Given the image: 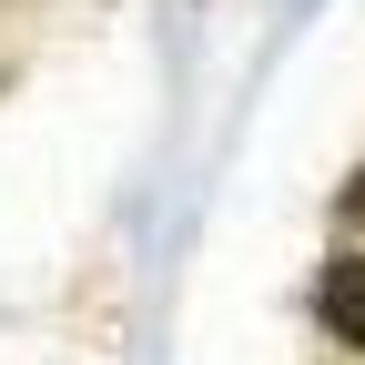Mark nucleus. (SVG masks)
Masks as SVG:
<instances>
[{
    "label": "nucleus",
    "instance_id": "1",
    "mask_svg": "<svg viewBox=\"0 0 365 365\" xmlns=\"http://www.w3.org/2000/svg\"><path fill=\"white\" fill-rule=\"evenodd\" d=\"M314 304H325V325L365 355V264H355V254H335V264H325V294H314Z\"/></svg>",
    "mask_w": 365,
    "mask_h": 365
}]
</instances>
